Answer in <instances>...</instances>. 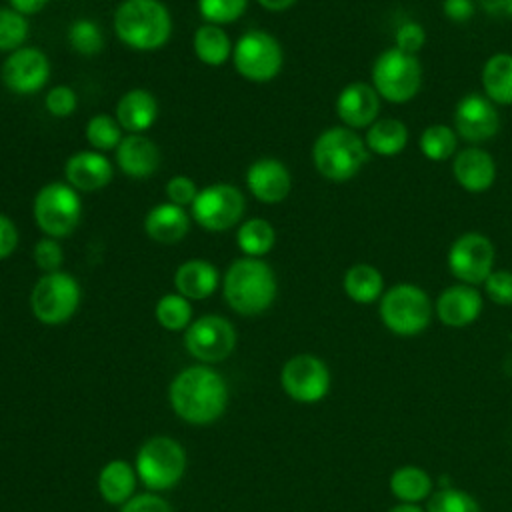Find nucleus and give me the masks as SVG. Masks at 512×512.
Returning a JSON list of instances; mask_svg holds the SVG:
<instances>
[{
  "label": "nucleus",
  "instance_id": "f257e3e1",
  "mask_svg": "<svg viewBox=\"0 0 512 512\" xmlns=\"http://www.w3.org/2000/svg\"><path fill=\"white\" fill-rule=\"evenodd\" d=\"M228 402L224 378L206 366H192L180 372L170 384L174 412L190 424H208L222 416Z\"/></svg>",
  "mask_w": 512,
  "mask_h": 512
},
{
  "label": "nucleus",
  "instance_id": "f03ea898",
  "mask_svg": "<svg viewBox=\"0 0 512 512\" xmlns=\"http://www.w3.org/2000/svg\"><path fill=\"white\" fill-rule=\"evenodd\" d=\"M276 292V274L262 258H236L222 278L226 304L242 316H258L266 312L272 306Z\"/></svg>",
  "mask_w": 512,
  "mask_h": 512
},
{
  "label": "nucleus",
  "instance_id": "7ed1b4c3",
  "mask_svg": "<svg viewBox=\"0 0 512 512\" xmlns=\"http://www.w3.org/2000/svg\"><path fill=\"white\" fill-rule=\"evenodd\" d=\"M114 32L138 52L162 48L172 36V16L160 0H124L114 12Z\"/></svg>",
  "mask_w": 512,
  "mask_h": 512
},
{
  "label": "nucleus",
  "instance_id": "20e7f679",
  "mask_svg": "<svg viewBox=\"0 0 512 512\" xmlns=\"http://www.w3.org/2000/svg\"><path fill=\"white\" fill-rule=\"evenodd\" d=\"M312 162L326 180L346 182L368 162V146L352 128L332 126L314 140Z\"/></svg>",
  "mask_w": 512,
  "mask_h": 512
},
{
  "label": "nucleus",
  "instance_id": "39448f33",
  "mask_svg": "<svg viewBox=\"0 0 512 512\" xmlns=\"http://www.w3.org/2000/svg\"><path fill=\"white\" fill-rule=\"evenodd\" d=\"M82 198L66 180L44 184L32 202V216L36 226L50 238L70 236L82 218Z\"/></svg>",
  "mask_w": 512,
  "mask_h": 512
},
{
  "label": "nucleus",
  "instance_id": "423d86ee",
  "mask_svg": "<svg viewBox=\"0 0 512 512\" xmlns=\"http://www.w3.org/2000/svg\"><path fill=\"white\" fill-rule=\"evenodd\" d=\"M380 320L398 336H416L432 320V302L422 288L396 284L380 298Z\"/></svg>",
  "mask_w": 512,
  "mask_h": 512
},
{
  "label": "nucleus",
  "instance_id": "0eeeda50",
  "mask_svg": "<svg viewBox=\"0 0 512 512\" xmlns=\"http://www.w3.org/2000/svg\"><path fill=\"white\" fill-rule=\"evenodd\" d=\"M82 290L78 280L68 272H48L42 274L32 292H30V308L36 320L48 326L68 322L78 306H80Z\"/></svg>",
  "mask_w": 512,
  "mask_h": 512
},
{
  "label": "nucleus",
  "instance_id": "6e6552de",
  "mask_svg": "<svg viewBox=\"0 0 512 512\" xmlns=\"http://www.w3.org/2000/svg\"><path fill=\"white\" fill-rule=\"evenodd\" d=\"M422 84V66L414 54L400 48L384 50L372 66V86L380 98L402 104L412 100Z\"/></svg>",
  "mask_w": 512,
  "mask_h": 512
},
{
  "label": "nucleus",
  "instance_id": "1a4fd4ad",
  "mask_svg": "<svg viewBox=\"0 0 512 512\" xmlns=\"http://www.w3.org/2000/svg\"><path fill=\"white\" fill-rule=\"evenodd\" d=\"M232 64L236 72L250 82H270L282 70L284 52L270 32L248 30L234 42Z\"/></svg>",
  "mask_w": 512,
  "mask_h": 512
},
{
  "label": "nucleus",
  "instance_id": "9d476101",
  "mask_svg": "<svg viewBox=\"0 0 512 512\" xmlns=\"http://www.w3.org/2000/svg\"><path fill=\"white\" fill-rule=\"evenodd\" d=\"M246 198L238 186L216 182L200 188L190 206L192 220L208 232H226L242 222Z\"/></svg>",
  "mask_w": 512,
  "mask_h": 512
},
{
  "label": "nucleus",
  "instance_id": "9b49d317",
  "mask_svg": "<svg viewBox=\"0 0 512 512\" xmlns=\"http://www.w3.org/2000/svg\"><path fill=\"white\" fill-rule=\"evenodd\" d=\"M184 468V448L166 436H156L144 442L136 456V474L152 490H166L178 484Z\"/></svg>",
  "mask_w": 512,
  "mask_h": 512
},
{
  "label": "nucleus",
  "instance_id": "f8f14e48",
  "mask_svg": "<svg viewBox=\"0 0 512 512\" xmlns=\"http://www.w3.org/2000/svg\"><path fill=\"white\" fill-rule=\"evenodd\" d=\"M494 244L480 232L458 236L448 250V268L462 284L478 286L490 276L494 266Z\"/></svg>",
  "mask_w": 512,
  "mask_h": 512
},
{
  "label": "nucleus",
  "instance_id": "ddd939ff",
  "mask_svg": "<svg viewBox=\"0 0 512 512\" xmlns=\"http://www.w3.org/2000/svg\"><path fill=\"white\" fill-rule=\"evenodd\" d=\"M2 84L18 96L40 92L50 80V60L36 46H22L6 56L0 68Z\"/></svg>",
  "mask_w": 512,
  "mask_h": 512
},
{
  "label": "nucleus",
  "instance_id": "4468645a",
  "mask_svg": "<svg viewBox=\"0 0 512 512\" xmlns=\"http://www.w3.org/2000/svg\"><path fill=\"white\" fill-rule=\"evenodd\" d=\"M184 346L202 362H220L232 354L236 346V330L226 318L206 314L190 322L184 334Z\"/></svg>",
  "mask_w": 512,
  "mask_h": 512
},
{
  "label": "nucleus",
  "instance_id": "2eb2a0df",
  "mask_svg": "<svg viewBox=\"0 0 512 512\" xmlns=\"http://www.w3.org/2000/svg\"><path fill=\"white\" fill-rule=\"evenodd\" d=\"M282 388L286 394L304 404L322 400L330 388V372L326 364L312 354H298L282 368Z\"/></svg>",
  "mask_w": 512,
  "mask_h": 512
},
{
  "label": "nucleus",
  "instance_id": "dca6fc26",
  "mask_svg": "<svg viewBox=\"0 0 512 512\" xmlns=\"http://www.w3.org/2000/svg\"><path fill=\"white\" fill-rule=\"evenodd\" d=\"M454 124L460 138L470 144H480L498 132L500 116L492 100L480 94H468L456 104Z\"/></svg>",
  "mask_w": 512,
  "mask_h": 512
},
{
  "label": "nucleus",
  "instance_id": "f3484780",
  "mask_svg": "<svg viewBox=\"0 0 512 512\" xmlns=\"http://www.w3.org/2000/svg\"><path fill=\"white\" fill-rule=\"evenodd\" d=\"M246 188L262 204H280L292 190L288 166L276 158H258L246 168Z\"/></svg>",
  "mask_w": 512,
  "mask_h": 512
},
{
  "label": "nucleus",
  "instance_id": "a211bd4d",
  "mask_svg": "<svg viewBox=\"0 0 512 512\" xmlns=\"http://www.w3.org/2000/svg\"><path fill=\"white\" fill-rule=\"evenodd\" d=\"M114 178L110 158L96 150H78L64 164V180L78 192H96Z\"/></svg>",
  "mask_w": 512,
  "mask_h": 512
},
{
  "label": "nucleus",
  "instance_id": "6ab92c4d",
  "mask_svg": "<svg viewBox=\"0 0 512 512\" xmlns=\"http://www.w3.org/2000/svg\"><path fill=\"white\" fill-rule=\"evenodd\" d=\"M380 112V94L372 84L350 82L346 84L336 98V114L344 126L368 128L378 120Z\"/></svg>",
  "mask_w": 512,
  "mask_h": 512
},
{
  "label": "nucleus",
  "instance_id": "aec40b11",
  "mask_svg": "<svg viewBox=\"0 0 512 512\" xmlns=\"http://www.w3.org/2000/svg\"><path fill=\"white\" fill-rule=\"evenodd\" d=\"M114 158L120 172L136 180L148 178L160 168V148L144 134H124Z\"/></svg>",
  "mask_w": 512,
  "mask_h": 512
},
{
  "label": "nucleus",
  "instance_id": "412c9836",
  "mask_svg": "<svg viewBox=\"0 0 512 512\" xmlns=\"http://www.w3.org/2000/svg\"><path fill=\"white\" fill-rule=\"evenodd\" d=\"M482 312V296L474 286L454 284L436 300V314L442 324L452 328H464L472 324Z\"/></svg>",
  "mask_w": 512,
  "mask_h": 512
},
{
  "label": "nucleus",
  "instance_id": "4be33fe9",
  "mask_svg": "<svg viewBox=\"0 0 512 512\" xmlns=\"http://www.w3.org/2000/svg\"><path fill=\"white\" fill-rule=\"evenodd\" d=\"M114 118L126 134H144L158 118V100L146 88H132L116 102Z\"/></svg>",
  "mask_w": 512,
  "mask_h": 512
},
{
  "label": "nucleus",
  "instance_id": "5701e85b",
  "mask_svg": "<svg viewBox=\"0 0 512 512\" xmlns=\"http://www.w3.org/2000/svg\"><path fill=\"white\" fill-rule=\"evenodd\" d=\"M190 220L192 216L186 212V208L166 200L146 212L144 232L158 244H176L188 234Z\"/></svg>",
  "mask_w": 512,
  "mask_h": 512
},
{
  "label": "nucleus",
  "instance_id": "b1692460",
  "mask_svg": "<svg viewBox=\"0 0 512 512\" xmlns=\"http://www.w3.org/2000/svg\"><path fill=\"white\" fill-rule=\"evenodd\" d=\"M456 182L468 192H484L494 184L496 162L480 148H464L452 162Z\"/></svg>",
  "mask_w": 512,
  "mask_h": 512
},
{
  "label": "nucleus",
  "instance_id": "393cba45",
  "mask_svg": "<svg viewBox=\"0 0 512 512\" xmlns=\"http://www.w3.org/2000/svg\"><path fill=\"white\" fill-rule=\"evenodd\" d=\"M220 284L218 268L204 258L184 260L174 272L176 292L188 300H204L216 292Z\"/></svg>",
  "mask_w": 512,
  "mask_h": 512
},
{
  "label": "nucleus",
  "instance_id": "a878e982",
  "mask_svg": "<svg viewBox=\"0 0 512 512\" xmlns=\"http://www.w3.org/2000/svg\"><path fill=\"white\" fill-rule=\"evenodd\" d=\"M192 50L202 64L222 66L232 58L234 44H232L228 32L224 30V26L202 24L194 30Z\"/></svg>",
  "mask_w": 512,
  "mask_h": 512
},
{
  "label": "nucleus",
  "instance_id": "bb28decb",
  "mask_svg": "<svg viewBox=\"0 0 512 512\" xmlns=\"http://www.w3.org/2000/svg\"><path fill=\"white\" fill-rule=\"evenodd\" d=\"M482 88L494 104H512V54H492L482 68Z\"/></svg>",
  "mask_w": 512,
  "mask_h": 512
},
{
  "label": "nucleus",
  "instance_id": "cd10ccee",
  "mask_svg": "<svg viewBox=\"0 0 512 512\" xmlns=\"http://www.w3.org/2000/svg\"><path fill=\"white\" fill-rule=\"evenodd\" d=\"M136 486V470L126 460L108 462L98 476V490L110 504H126Z\"/></svg>",
  "mask_w": 512,
  "mask_h": 512
},
{
  "label": "nucleus",
  "instance_id": "c85d7f7f",
  "mask_svg": "<svg viewBox=\"0 0 512 512\" xmlns=\"http://www.w3.org/2000/svg\"><path fill=\"white\" fill-rule=\"evenodd\" d=\"M342 284H344L346 296L358 304L376 302L384 294V278L380 270L366 262L350 266L344 274Z\"/></svg>",
  "mask_w": 512,
  "mask_h": 512
},
{
  "label": "nucleus",
  "instance_id": "c756f323",
  "mask_svg": "<svg viewBox=\"0 0 512 512\" xmlns=\"http://www.w3.org/2000/svg\"><path fill=\"white\" fill-rule=\"evenodd\" d=\"M364 142L378 156H396L406 148L408 128L396 118H378L368 126Z\"/></svg>",
  "mask_w": 512,
  "mask_h": 512
},
{
  "label": "nucleus",
  "instance_id": "7c9ffc66",
  "mask_svg": "<svg viewBox=\"0 0 512 512\" xmlns=\"http://www.w3.org/2000/svg\"><path fill=\"white\" fill-rule=\"evenodd\" d=\"M274 244H276V230L266 218L252 216L238 224L236 246L240 248L242 256L262 258L274 248Z\"/></svg>",
  "mask_w": 512,
  "mask_h": 512
},
{
  "label": "nucleus",
  "instance_id": "2f4dec72",
  "mask_svg": "<svg viewBox=\"0 0 512 512\" xmlns=\"http://www.w3.org/2000/svg\"><path fill=\"white\" fill-rule=\"evenodd\" d=\"M392 494L404 504H418L432 492V478L418 466H402L390 476Z\"/></svg>",
  "mask_w": 512,
  "mask_h": 512
},
{
  "label": "nucleus",
  "instance_id": "473e14b6",
  "mask_svg": "<svg viewBox=\"0 0 512 512\" xmlns=\"http://www.w3.org/2000/svg\"><path fill=\"white\" fill-rule=\"evenodd\" d=\"M86 142L96 152H114L124 138V130L110 114H94L84 126Z\"/></svg>",
  "mask_w": 512,
  "mask_h": 512
},
{
  "label": "nucleus",
  "instance_id": "72a5a7b5",
  "mask_svg": "<svg viewBox=\"0 0 512 512\" xmlns=\"http://www.w3.org/2000/svg\"><path fill=\"white\" fill-rule=\"evenodd\" d=\"M156 320L162 328H166L170 332H178V330L188 328L190 322H192L190 300L184 298L178 292L164 294L156 302Z\"/></svg>",
  "mask_w": 512,
  "mask_h": 512
},
{
  "label": "nucleus",
  "instance_id": "f704fd0d",
  "mask_svg": "<svg viewBox=\"0 0 512 512\" xmlns=\"http://www.w3.org/2000/svg\"><path fill=\"white\" fill-rule=\"evenodd\" d=\"M68 42L82 56H96L104 48V34L96 20L78 18L68 26Z\"/></svg>",
  "mask_w": 512,
  "mask_h": 512
},
{
  "label": "nucleus",
  "instance_id": "c9c22d12",
  "mask_svg": "<svg viewBox=\"0 0 512 512\" xmlns=\"http://www.w3.org/2000/svg\"><path fill=\"white\" fill-rule=\"evenodd\" d=\"M456 132L446 124H432L420 134V150L432 162L448 160L456 152Z\"/></svg>",
  "mask_w": 512,
  "mask_h": 512
},
{
  "label": "nucleus",
  "instance_id": "e433bc0d",
  "mask_svg": "<svg viewBox=\"0 0 512 512\" xmlns=\"http://www.w3.org/2000/svg\"><path fill=\"white\" fill-rule=\"evenodd\" d=\"M30 34L28 18L14 8H0V52H14L24 46Z\"/></svg>",
  "mask_w": 512,
  "mask_h": 512
},
{
  "label": "nucleus",
  "instance_id": "4c0bfd02",
  "mask_svg": "<svg viewBox=\"0 0 512 512\" xmlns=\"http://www.w3.org/2000/svg\"><path fill=\"white\" fill-rule=\"evenodd\" d=\"M250 0H198V14L206 24H230L236 22L248 8Z\"/></svg>",
  "mask_w": 512,
  "mask_h": 512
},
{
  "label": "nucleus",
  "instance_id": "58836bf2",
  "mask_svg": "<svg viewBox=\"0 0 512 512\" xmlns=\"http://www.w3.org/2000/svg\"><path fill=\"white\" fill-rule=\"evenodd\" d=\"M426 512H480V506L464 490L442 488L430 496Z\"/></svg>",
  "mask_w": 512,
  "mask_h": 512
},
{
  "label": "nucleus",
  "instance_id": "ea45409f",
  "mask_svg": "<svg viewBox=\"0 0 512 512\" xmlns=\"http://www.w3.org/2000/svg\"><path fill=\"white\" fill-rule=\"evenodd\" d=\"M32 260H34L36 268L42 270L44 274L58 272L64 262V250H62L58 238L44 236V238L36 240V244L32 248Z\"/></svg>",
  "mask_w": 512,
  "mask_h": 512
},
{
  "label": "nucleus",
  "instance_id": "a19ab883",
  "mask_svg": "<svg viewBox=\"0 0 512 512\" xmlns=\"http://www.w3.org/2000/svg\"><path fill=\"white\" fill-rule=\"evenodd\" d=\"M78 106V96L68 84L52 86L44 96V108L54 118H68Z\"/></svg>",
  "mask_w": 512,
  "mask_h": 512
},
{
  "label": "nucleus",
  "instance_id": "79ce46f5",
  "mask_svg": "<svg viewBox=\"0 0 512 512\" xmlns=\"http://www.w3.org/2000/svg\"><path fill=\"white\" fill-rule=\"evenodd\" d=\"M198 192H200V188L196 186V182L184 174L172 176L164 186V194H166L168 202L182 206V208H190L192 202L196 200Z\"/></svg>",
  "mask_w": 512,
  "mask_h": 512
},
{
  "label": "nucleus",
  "instance_id": "37998d69",
  "mask_svg": "<svg viewBox=\"0 0 512 512\" xmlns=\"http://www.w3.org/2000/svg\"><path fill=\"white\" fill-rule=\"evenodd\" d=\"M484 290L488 298L500 306L512 304V272L508 270H492L484 280Z\"/></svg>",
  "mask_w": 512,
  "mask_h": 512
},
{
  "label": "nucleus",
  "instance_id": "c03bdc74",
  "mask_svg": "<svg viewBox=\"0 0 512 512\" xmlns=\"http://www.w3.org/2000/svg\"><path fill=\"white\" fill-rule=\"evenodd\" d=\"M424 40H426V32L424 28L418 24V22H404L398 26L396 30V48L408 52V54H414L424 46Z\"/></svg>",
  "mask_w": 512,
  "mask_h": 512
},
{
  "label": "nucleus",
  "instance_id": "a18cd8bd",
  "mask_svg": "<svg viewBox=\"0 0 512 512\" xmlns=\"http://www.w3.org/2000/svg\"><path fill=\"white\" fill-rule=\"evenodd\" d=\"M122 512H172V510L168 502H164L160 496L138 494V496H132L126 504H122Z\"/></svg>",
  "mask_w": 512,
  "mask_h": 512
},
{
  "label": "nucleus",
  "instance_id": "49530a36",
  "mask_svg": "<svg viewBox=\"0 0 512 512\" xmlns=\"http://www.w3.org/2000/svg\"><path fill=\"white\" fill-rule=\"evenodd\" d=\"M18 228L12 222L10 216L0 212V260L8 258L14 254V250L18 248Z\"/></svg>",
  "mask_w": 512,
  "mask_h": 512
},
{
  "label": "nucleus",
  "instance_id": "de8ad7c7",
  "mask_svg": "<svg viewBox=\"0 0 512 512\" xmlns=\"http://www.w3.org/2000/svg\"><path fill=\"white\" fill-rule=\"evenodd\" d=\"M442 12L452 22H468L474 14L472 0H442Z\"/></svg>",
  "mask_w": 512,
  "mask_h": 512
},
{
  "label": "nucleus",
  "instance_id": "09e8293b",
  "mask_svg": "<svg viewBox=\"0 0 512 512\" xmlns=\"http://www.w3.org/2000/svg\"><path fill=\"white\" fill-rule=\"evenodd\" d=\"M486 14L498 18H512V0H480Z\"/></svg>",
  "mask_w": 512,
  "mask_h": 512
},
{
  "label": "nucleus",
  "instance_id": "8fccbe9b",
  "mask_svg": "<svg viewBox=\"0 0 512 512\" xmlns=\"http://www.w3.org/2000/svg\"><path fill=\"white\" fill-rule=\"evenodd\" d=\"M8 4H10V8H14L16 12H20L28 18V16L38 14L40 10H44L48 0H8Z\"/></svg>",
  "mask_w": 512,
  "mask_h": 512
},
{
  "label": "nucleus",
  "instance_id": "3c124183",
  "mask_svg": "<svg viewBox=\"0 0 512 512\" xmlns=\"http://www.w3.org/2000/svg\"><path fill=\"white\" fill-rule=\"evenodd\" d=\"M264 10L268 12H284L290 6H294L298 0H256Z\"/></svg>",
  "mask_w": 512,
  "mask_h": 512
},
{
  "label": "nucleus",
  "instance_id": "603ef678",
  "mask_svg": "<svg viewBox=\"0 0 512 512\" xmlns=\"http://www.w3.org/2000/svg\"><path fill=\"white\" fill-rule=\"evenodd\" d=\"M390 512H424L420 506H416V504H398V506H394Z\"/></svg>",
  "mask_w": 512,
  "mask_h": 512
}]
</instances>
